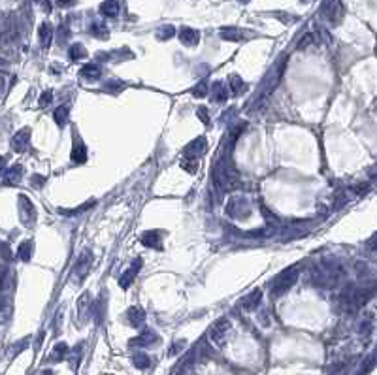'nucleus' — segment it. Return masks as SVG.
Here are the masks:
<instances>
[{"instance_id":"obj_1","label":"nucleus","mask_w":377,"mask_h":375,"mask_svg":"<svg viewBox=\"0 0 377 375\" xmlns=\"http://www.w3.org/2000/svg\"><path fill=\"white\" fill-rule=\"evenodd\" d=\"M213 185L221 192H229L239 185V178L234 170L225 162V158L217 160L213 164Z\"/></svg>"},{"instance_id":"obj_2","label":"nucleus","mask_w":377,"mask_h":375,"mask_svg":"<svg viewBox=\"0 0 377 375\" xmlns=\"http://www.w3.org/2000/svg\"><path fill=\"white\" fill-rule=\"evenodd\" d=\"M298 281V268H287L283 270L281 274H278V277L272 281V296H281L285 294L287 290H290L294 283Z\"/></svg>"},{"instance_id":"obj_3","label":"nucleus","mask_w":377,"mask_h":375,"mask_svg":"<svg viewBox=\"0 0 377 375\" xmlns=\"http://www.w3.org/2000/svg\"><path fill=\"white\" fill-rule=\"evenodd\" d=\"M285 66H287V55H281V57L276 60L274 68L268 72L266 79H264V85H262V91H260V98L270 94L272 91L278 87L279 81H281V76H283V72H285Z\"/></svg>"},{"instance_id":"obj_4","label":"nucleus","mask_w":377,"mask_h":375,"mask_svg":"<svg viewBox=\"0 0 377 375\" xmlns=\"http://www.w3.org/2000/svg\"><path fill=\"white\" fill-rule=\"evenodd\" d=\"M321 13L327 21H330L332 25H337L339 21L343 19L345 10H343V4L341 0H323L321 4Z\"/></svg>"},{"instance_id":"obj_5","label":"nucleus","mask_w":377,"mask_h":375,"mask_svg":"<svg viewBox=\"0 0 377 375\" xmlns=\"http://www.w3.org/2000/svg\"><path fill=\"white\" fill-rule=\"evenodd\" d=\"M91 264H93V253H91L89 249H85L80 257H78L76 264H74V270H72V274L76 276L78 281H83V279L87 277V274H89V270H91Z\"/></svg>"},{"instance_id":"obj_6","label":"nucleus","mask_w":377,"mask_h":375,"mask_svg":"<svg viewBox=\"0 0 377 375\" xmlns=\"http://www.w3.org/2000/svg\"><path fill=\"white\" fill-rule=\"evenodd\" d=\"M19 217L23 225H32L34 219H36V209H34L32 202L25 194L19 196Z\"/></svg>"},{"instance_id":"obj_7","label":"nucleus","mask_w":377,"mask_h":375,"mask_svg":"<svg viewBox=\"0 0 377 375\" xmlns=\"http://www.w3.org/2000/svg\"><path fill=\"white\" fill-rule=\"evenodd\" d=\"M206 138L204 136H198V138H194L192 141H188L185 149H183V157H188V158H194V157H202L204 153H206Z\"/></svg>"},{"instance_id":"obj_8","label":"nucleus","mask_w":377,"mask_h":375,"mask_svg":"<svg viewBox=\"0 0 377 375\" xmlns=\"http://www.w3.org/2000/svg\"><path fill=\"white\" fill-rule=\"evenodd\" d=\"M229 330H230V321L229 319H219L217 323H213V326H211V330H209V337H211L215 343H221V341L227 337Z\"/></svg>"},{"instance_id":"obj_9","label":"nucleus","mask_w":377,"mask_h":375,"mask_svg":"<svg viewBox=\"0 0 377 375\" xmlns=\"http://www.w3.org/2000/svg\"><path fill=\"white\" fill-rule=\"evenodd\" d=\"M29 140H30V129H21L13 134L11 138V147L15 153H25L29 147Z\"/></svg>"},{"instance_id":"obj_10","label":"nucleus","mask_w":377,"mask_h":375,"mask_svg":"<svg viewBox=\"0 0 377 375\" xmlns=\"http://www.w3.org/2000/svg\"><path fill=\"white\" fill-rule=\"evenodd\" d=\"M178 36H179V42H181L183 46H187V47H194V46H198V42H200V32L190 29V27L179 29Z\"/></svg>"},{"instance_id":"obj_11","label":"nucleus","mask_w":377,"mask_h":375,"mask_svg":"<svg viewBox=\"0 0 377 375\" xmlns=\"http://www.w3.org/2000/svg\"><path fill=\"white\" fill-rule=\"evenodd\" d=\"M157 341H159V336H157L153 330H145V332H141L138 337L130 339V345L132 347H149V345H153V343H157Z\"/></svg>"},{"instance_id":"obj_12","label":"nucleus","mask_w":377,"mask_h":375,"mask_svg":"<svg viewBox=\"0 0 377 375\" xmlns=\"http://www.w3.org/2000/svg\"><path fill=\"white\" fill-rule=\"evenodd\" d=\"M100 76H102V68L94 62H89L80 70V78L87 79V81H96L100 79Z\"/></svg>"},{"instance_id":"obj_13","label":"nucleus","mask_w":377,"mask_h":375,"mask_svg":"<svg viewBox=\"0 0 377 375\" xmlns=\"http://www.w3.org/2000/svg\"><path fill=\"white\" fill-rule=\"evenodd\" d=\"M127 319H129V325L134 326V328H138L145 323V313H143V309L138 306L130 307L129 311H127Z\"/></svg>"},{"instance_id":"obj_14","label":"nucleus","mask_w":377,"mask_h":375,"mask_svg":"<svg viewBox=\"0 0 377 375\" xmlns=\"http://www.w3.org/2000/svg\"><path fill=\"white\" fill-rule=\"evenodd\" d=\"M21 176H23V166H19V164L10 166L4 172V185H17L21 181Z\"/></svg>"},{"instance_id":"obj_15","label":"nucleus","mask_w":377,"mask_h":375,"mask_svg":"<svg viewBox=\"0 0 377 375\" xmlns=\"http://www.w3.org/2000/svg\"><path fill=\"white\" fill-rule=\"evenodd\" d=\"M160 234L159 230H147L141 234V243L145 247H153V249H160Z\"/></svg>"},{"instance_id":"obj_16","label":"nucleus","mask_w":377,"mask_h":375,"mask_svg":"<svg viewBox=\"0 0 377 375\" xmlns=\"http://www.w3.org/2000/svg\"><path fill=\"white\" fill-rule=\"evenodd\" d=\"M211 98L215 100L217 104H223V102L229 100V89L225 87L223 81H215V83H213V87H211Z\"/></svg>"},{"instance_id":"obj_17","label":"nucleus","mask_w":377,"mask_h":375,"mask_svg":"<svg viewBox=\"0 0 377 375\" xmlns=\"http://www.w3.org/2000/svg\"><path fill=\"white\" fill-rule=\"evenodd\" d=\"M119 11H121L119 2H115V0H106V2L100 4V13L104 17H117Z\"/></svg>"},{"instance_id":"obj_18","label":"nucleus","mask_w":377,"mask_h":375,"mask_svg":"<svg viewBox=\"0 0 377 375\" xmlns=\"http://www.w3.org/2000/svg\"><path fill=\"white\" fill-rule=\"evenodd\" d=\"M38 36H40L42 47L47 49L51 46V40H53V29H51L49 23H42L40 29H38Z\"/></svg>"},{"instance_id":"obj_19","label":"nucleus","mask_w":377,"mask_h":375,"mask_svg":"<svg viewBox=\"0 0 377 375\" xmlns=\"http://www.w3.org/2000/svg\"><path fill=\"white\" fill-rule=\"evenodd\" d=\"M17 38V27H15V19L6 15L4 17V42H10V40Z\"/></svg>"},{"instance_id":"obj_20","label":"nucleus","mask_w":377,"mask_h":375,"mask_svg":"<svg viewBox=\"0 0 377 375\" xmlns=\"http://www.w3.org/2000/svg\"><path fill=\"white\" fill-rule=\"evenodd\" d=\"M72 160L74 162H78V164H83L85 160H87V147H85V143L83 141H76V145L72 147Z\"/></svg>"},{"instance_id":"obj_21","label":"nucleus","mask_w":377,"mask_h":375,"mask_svg":"<svg viewBox=\"0 0 377 375\" xmlns=\"http://www.w3.org/2000/svg\"><path fill=\"white\" fill-rule=\"evenodd\" d=\"M219 36L223 40H227V42H239V40L243 38L241 30L236 29V27H225V29H221Z\"/></svg>"},{"instance_id":"obj_22","label":"nucleus","mask_w":377,"mask_h":375,"mask_svg":"<svg viewBox=\"0 0 377 375\" xmlns=\"http://www.w3.org/2000/svg\"><path fill=\"white\" fill-rule=\"evenodd\" d=\"M140 266H141V262H136V266H132L130 270H127L123 276L119 277V285L123 286V288H129L130 286V283L134 281V277H136V274H138V270H140Z\"/></svg>"},{"instance_id":"obj_23","label":"nucleus","mask_w":377,"mask_h":375,"mask_svg":"<svg viewBox=\"0 0 377 375\" xmlns=\"http://www.w3.org/2000/svg\"><path fill=\"white\" fill-rule=\"evenodd\" d=\"M260 298H262V292L260 290H253L251 294H247V296L241 300V306L245 307V309H255V307L260 304Z\"/></svg>"},{"instance_id":"obj_24","label":"nucleus","mask_w":377,"mask_h":375,"mask_svg":"<svg viewBox=\"0 0 377 375\" xmlns=\"http://www.w3.org/2000/svg\"><path fill=\"white\" fill-rule=\"evenodd\" d=\"M68 117H70L68 106H59V108L53 111V119H55V123H57L59 127H64V125L68 123Z\"/></svg>"},{"instance_id":"obj_25","label":"nucleus","mask_w":377,"mask_h":375,"mask_svg":"<svg viewBox=\"0 0 377 375\" xmlns=\"http://www.w3.org/2000/svg\"><path fill=\"white\" fill-rule=\"evenodd\" d=\"M32 249H34L32 239H25L19 245V249H17V257H19L23 262H27V260H30V257H32Z\"/></svg>"},{"instance_id":"obj_26","label":"nucleus","mask_w":377,"mask_h":375,"mask_svg":"<svg viewBox=\"0 0 377 375\" xmlns=\"http://www.w3.org/2000/svg\"><path fill=\"white\" fill-rule=\"evenodd\" d=\"M229 85L230 89H232V94H241L243 91H245V83H243V79L236 76V74H232L229 78Z\"/></svg>"},{"instance_id":"obj_27","label":"nucleus","mask_w":377,"mask_h":375,"mask_svg":"<svg viewBox=\"0 0 377 375\" xmlns=\"http://www.w3.org/2000/svg\"><path fill=\"white\" fill-rule=\"evenodd\" d=\"M68 57L72 60H81V59H85V57H87V51H85V47H83L81 44H74V46L70 47V51H68Z\"/></svg>"},{"instance_id":"obj_28","label":"nucleus","mask_w":377,"mask_h":375,"mask_svg":"<svg viewBox=\"0 0 377 375\" xmlns=\"http://www.w3.org/2000/svg\"><path fill=\"white\" fill-rule=\"evenodd\" d=\"M181 168L188 172V174H196L198 172V160L196 158H188V157H183L181 158Z\"/></svg>"},{"instance_id":"obj_29","label":"nucleus","mask_w":377,"mask_h":375,"mask_svg":"<svg viewBox=\"0 0 377 375\" xmlns=\"http://www.w3.org/2000/svg\"><path fill=\"white\" fill-rule=\"evenodd\" d=\"M91 34H93V36H96V38H100V40H104V38H108L109 36L108 27H106V25H102V23H94V25L91 27Z\"/></svg>"},{"instance_id":"obj_30","label":"nucleus","mask_w":377,"mask_h":375,"mask_svg":"<svg viewBox=\"0 0 377 375\" xmlns=\"http://www.w3.org/2000/svg\"><path fill=\"white\" fill-rule=\"evenodd\" d=\"M132 362H134V366H136V368H140V370H145V368H149V364H151L149 356L143 355V353H136V355H134V358H132Z\"/></svg>"},{"instance_id":"obj_31","label":"nucleus","mask_w":377,"mask_h":375,"mask_svg":"<svg viewBox=\"0 0 377 375\" xmlns=\"http://www.w3.org/2000/svg\"><path fill=\"white\" fill-rule=\"evenodd\" d=\"M172 36H176V29L172 25H164L157 30V38L159 40H170Z\"/></svg>"},{"instance_id":"obj_32","label":"nucleus","mask_w":377,"mask_h":375,"mask_svg":"<svg viewBox=\"0 0 377 375\" xmlns=\"http://www.w3.org/2000/svg\"><path fill=\"white\" fill-rule=\"evenodd\" d=\"M10 313H11V304H10V298L6 296H2V321L6 323L8 319H10Z\"/></svg>"},{"instance_id":"obj_33","label":"nucleus","mask_w":377,"mask_h":375,"mask_svg":"<svg viewBox=\"0 0 377 375\" xmlns=\"http://www.w3.org/2000/svg\"><path fill=\"white\" fill-rule=\"evenodd\" d=\"M315 42H317V36L309 32V34H306L304 38L298 42V49H306V47H309V46H311V44H315Z\"/></svg>"},{"instance_id":"obj_34","label":"nucleus","mask_w":377,"mask_h":375,"mask_svg":"<svg viewBox=\"0 0 377 375\" xmlns=\"http://www.w3.org/2000/svg\"><path fill=\"white\" fill-rule=\"evenodd\" d=\"M206 93H209L208 91V81H206V79H202L198 85L192 89V94H194V96H206Z\"/></svg>"},{"instance_id":"obj_35","label":"nucleus","mask_w":377,"mask_h":375,"mask_svg":"<svg viewBox=\"0 0 377 375\" xmlns=\"http://www.w3.org/2000/svg\"><path fill=\"white\" fill-rule=\"evenodd\" d=\"M68 353V347H66V343H59V345H55V349H53V358H62V356Z\"/></svg>"},{"instance_id":"obj_36","label":"nucleus","mask_w":377,"mask_h":375,"mask_svg":"<svg viewBox=\"0 0 377 375\" xmlns=\"http://www.w3.org/2000/svg\"><path fill=\"white\" fill-rule=\"evenodd\" d=\"M51 100H53V93H51V91H46V93H44V94L40 96V106H42V108L49 106Z\"/></svg>"},{"instance_id":"obj_37","label":"nucleus","mask_w":377,"mask_h":375,"mask_svg":"<svg viewBox=\"0 0 377 375\" xmlns=\"http://www.w3.org/2000/svg\"><path fill=\"white\" fill-rule=\"evenodd\" d=\"M198 117L204 121V125H209V123H211V119H209L208 111H206V108H204V106H200V108H198Z\"/></svg>"},{"instance_id":"obj_38","label":"nucleus","mask_w":377,"mask_h":375,"mask_svg":"<svg viewBox=\"0 0 377 375\" xmlns=\"http://www.w3.org/2000/svg\"><path fill=\"white\" fill-rule=\"evenodd\" d=\"M368 188H370V185H368V183H362V185H355V187H353V190H355V194L362 196V194H366V192H368Z\"/></svg>"},{"instance_id":"obj_39","label":"nucleus","mask_w":377,"mask_h":375,"mask_svg":"<svg viewBox=\"0 0 377 375\" xmlns=\"http://www.w3.org/2000/svg\"><path fill=\"white\" fill-rule=\"evenodd\" d=\"M46 183V178H42V176H32V185L34 187H42Z\"/></svg>"},{"instance_id":"obj_40","label":"nucleus","mask_w":377,"mask_h":375,"mask_svg":"<svg viewBox=\"0 0 377 375\" xmlns=\"http://www.w3.org/2000/svg\"><path fill=\"white\" fill-rule=\"evenodd\" d=\"M368 249H372V251H374V249H377V232L372 237H370V239H368Z\"/></svg>"},{"instance_id":"obj_41","label":"nucleus","mask_w":377,"mask_h":375,"mask_svg":"<svg viewBox=\"0 0 377 375\" xmlns=\"http://www.w3.org/2000/svg\"><path fill=\"white\" fill-rule=\"evenodd\" d=\"M76 0H57V4H59L60 8H68V6H72Z\"/></svg>"},{"instance_id":"obj_42","label":"nucleus","mask_w":377,"mask_h":375,"mask_svg":"<svg viewBox=\"0 0 377 375\" xmlns=\"http://www.w3.org/2000/svg\"><path fill=\"white\" fill-rule=\"evenodd\" d=\"M370 178L377 181V166H374V170H370Z\"/></svg>"},{"instance_id":"obj_43","label":"nucleus","mask_w":377,"mask_h":375,"mask_svg":"<svg viewBox=\"0 0 377 375\" xmlns=\"http://www.w3.org/2000/svg\"><path fill=\"white\" fill-rule=\"evenodd\" d=\"M241 2H249V0H241Z\"/></svg>"}]
</instances>
